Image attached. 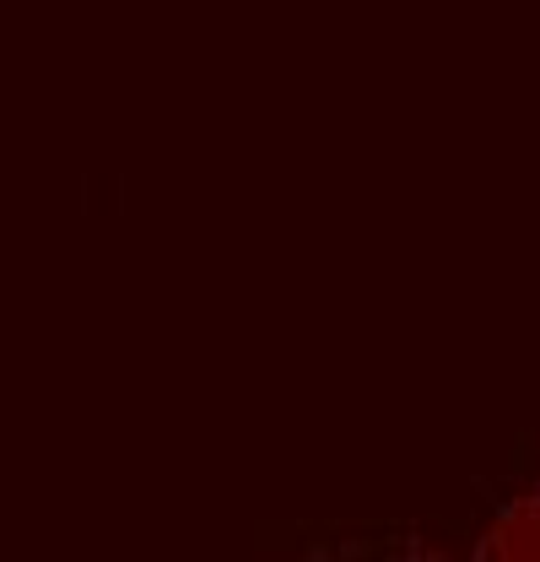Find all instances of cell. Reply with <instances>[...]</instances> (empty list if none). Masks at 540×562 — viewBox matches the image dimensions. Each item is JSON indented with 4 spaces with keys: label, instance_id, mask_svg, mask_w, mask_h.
I'll return each mask as SVG.
<instances>
[{
    "label": "cell",
    "instance_id": "6da1fadb",
    "mask_svg": "<svg viewBox=\"0 0 540 562\" xmlns=\"http://www.w3.org/2000/svg\"><path fill=\"white\" fill-rule=\"evenodd\" d=\"M475 558L486 562H540V492L508 497L486 530L475 536Z\"/></svg>",
    "mask_w": 540,
    "mask_h": 562
}]
</instances>
